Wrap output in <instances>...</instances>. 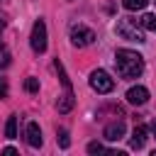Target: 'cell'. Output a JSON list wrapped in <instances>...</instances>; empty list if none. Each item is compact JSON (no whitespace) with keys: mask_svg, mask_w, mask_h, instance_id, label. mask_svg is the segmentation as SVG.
Listing matches in <instances>:
<instances>
[{"mask_svg":"<svg viewBox=\"0 0 156 156\" xmlns=\"http://www.w3.org/2000/svg\"><path fill=\"white\" fill-rule=\"evenodd\" d=\"M2 154H5V156H12V154H17V151H15L12 146H7V149H2Z\"/></svg>","mask_w":156,"mask_h":156,"instance_id":"19","label":"cell"},{"mask_svg":"<svg viewBox=\"0 0 156 156\" xmlns=\"http://www.w3.org/2000/svg\"><path fill=\"white\" fill-rule=\"evenodd\" d=\"M24 90L27 93H39V78H27L24 80Z\"/></svg>","mask_w":156,"mask_h":156,"instance_id":"15","label":"cell"},{"mask_svg":"<svg viewBox=\"0 0 156 156\" xmlns=\"http://www.w3.org/2000/svg\"><path fill=\"white\" fill-rule=\"evenodd\" d=\"M71 44L76 46V49H83V46H90L93 41H95V32L90 29V27H85V24H73L71 27Z\"/></svg>","mask_w":156,"mask_h":156,"instance_id":"5","label":"cell"},{"mask_svg":"<svg viewBox=\"0 0 156 156\" xmlns=\"http://www.w3.org/2000/svg\"><path fill=\"white\" fill-rule=\"evenodd\" d=\"M115 32H117V37H122L127 41H139V44L146 41L144 39V27L132 17H119L117 24H115Z\"/></svg>","mask_w":156,"mask_h":156,"instance_id":"2","label":"cell"},{"mask_svg":"<svg viewBox=\"0 0 156 156\" xmlns=\"http://www.w3.org/2000/svg\"><path fill=\"white\" fill-rule=\"evenodd\" d=\"M7 63H10V51L5 44H0V68H5Z\"/></svg>","mask_w":156,"mask_h":156,"instance_id":"16","label":"cell"},{"mask_svg":"<svg viewBox=\"0 0 156 156\" xmlns=\"http://www.w3.org/2000/svg\"><path fill=\"white\" fill-rule=\"evenodd\" d=\"M149 100V90L144 88V85H132L129 90H127V102H132V105H144Z\"/></svg>","mask_w":156,"mask_h":156,"instance_id":"6","label":"cell"},{"mask_svg":"<svg viewBox=\"0 0 156 156\" xmlns=\"http://www.w3.org/2000/svg\"><path fill=\"white\" fill-rule=\"evenodd\" d=\"M102 136H105L107 141H119V139L124 136V122H122V119H119V122H110V124L105 127Z\"/></svg>","mask_w":156,"mask_h":156,"instance_id":"7","label":"cell"},{"mask_svg":"<svg viewBox=\"0 0 156 156\" xmlns=\"http://www.w3.org/2000/svg\"><path fill=\"white\" fill-rule=\"evenodd\" d=\"M2 29H5V20H0V34H2Z\"/></svg>","mask_w":156,"mask_h":156,"instance_id":"21","label":"cell"},{"mask_svg":"<svg viewBox=\"0 0 156 156\" xmlns=\"http://www.w3.org/2000/svg\"><path fill=\"white\" fill-rule=\"evenodd\" d=\"M146 2H149V0H122V5H124V10H129V12H136V10H144V7H146Z\"/></svg>","mask_w":156,"mask_h":156,"instance_id":"12","label":"cell"},{"mask_svg":"<svg viewBox=\"0 0 156 156\" xmlns=\"http://www.w3.org/2000/svg\"><path fill=\"white\" fill-rule=\"evenodd\" d=\"M73 102H76V98H73V90H66V93L58 98V102H56V110H58L61 115H66V112H71V110H73Z\"/></svg>","mask_w":156,"mask_h":156,"instance_id":"10","label":"cell"},{"mask_svg":"<svg viewBox=\"0 0 156 156\" xmlns=\"http://www.w3.org/2000/svg\"><path fill=\"white\" fill-rule=\"evenodd\" d=\"M29 44H32V51H34V54H44V51H46V22H44V20H37V22L32 24Z\"/></svg>","mask_w":156,"mask_h":156,"instance_id":"4","label":"cell"},{"mask_svg":"<svg viewBox=\"0 0 156 156\" xmlns=\"http://www.w3.org/2000/svg\"><path fill=\"white\" fill-rule=\"evenodd\" d=\"M5 136H7V139H15V136H17V115H10V117H7Z\"/></svg>","mask_w":156,"mask_h":156,"instance_id":"11","label":"cell"},{"mask_svg":"<svg viewBox=\"0 0 156 156\" xmlns=\"http://www.w3.org/2000/svg\"><path fill=\"white\" fill-rule=\"evenodd\" d=\"M115 63H117V73L122 78H139L144 71V56L132 49H117Z\"/></svg>","mask_w":156,"mask_h":156,"instance_id":"1","label":"cell"},{"mask_svg":"<svg viewBox=\"0 0 156 156\" xmlns=\"http://www.w3.org/2000/svg\"><path fill=\"white\" fill-rule=\"evenodd\" d=\"M139 24H141L144 29H151V32H156V12H149V15H144V17L139 20Z\"/></svg>","mask_w":156,"mask_h":156,"instance_id":"13","label":"cell"},{"mask_svg":"<svg viewBox=\"0 0 156 156\" xmlns=\"http://www.w3.org/2000/svg\"><path fill=\"white\" fill-rule=\"evenodd\" d=\"M56 141H58V146H61V149H68V146H71L68 132H66V129H58V132H56Z\"/></svg>","mask_w":156,"mask_h":156,"instance_id":"14","label":"cell"},{"mask_svg":"<svg viewBox=\"0 0 156 156\" xmlns=\"http://www.w3.org/2000/svg\"><path fill=\"white\" fill-rule=\"evenodd\" d=\"M151 134H154V136H156V117H154V119H151Z\"/></svg>","mask_w":156,"mask_h":156,"instance_id":"20","label":"cell"},{"mask_svg":"<svg viewBox=\"0 0 156 156\" xmlns=\"http://www.w3.org/2000/svg\"><path fill=\"white\" fill-rule=\"evenodd\" d=\"M2 98H7V80L5 78H0V100Z\"/></svg>","mask_w":156,"mask_h":156,"instance_id":"18","label":"cell"},{"mask_svg":"<svg viewBox=\"0 0 156 156\" xmlns=\"http://www.w3.org/2000/svg\"><path fill=\"white\" fill-rule=\"evenodd\" d=\"M146 144V127L144 124H136L134 132H132V139H129V146L132 149H141Z\"/></svg>","mask_w":156,"mask_h":156,"instance_id":"9","label":"cell"},{"mask_svg":"<svg viewBox=\"0 0 156 156\" xmlns=\"http://www.w3.org/2000/svg\"><path fill=\"white\" fill-rule=\"evenodd\" d=\"M154 156H156V151H154Z\"/></svg>","mask_w":156,"mask_h":156,"instance_id":"22","label":"cell"},{"mask_svg":"<svg viewBox=\"0 0 156 156\" xmlns=\"http://www.w3.org/2000/svg\"><path fill=\"white\" fill-rule=\"evenodd\" d=\"M27 144H29L32 149H39V146L44 144V139H41V129H39L37 122H29V124H27Z\"/></svg>","mask_w":156,"mask_h":156,"instance_id":"8","label":"cell"},{"mask_svg":"<svg viewBox=\"0 0 156 156\" xmlns=\"http://www.w3.org/2000/svg\"><path fill=\"white\" fill-rule=\"evenodd\" d=\"M68 2H71V0H68Z\"/></svg>","mask_w":156,"mask_h":156,"instance_id":"23","label":"cell"},{"mask_svg":"<svg viewBox=\"0 0 156 156\" xmlns=\"http://www.w3.org/2000/svg\"><path fill=\"white\" fill-rule=\"evenodd\" d=\"M102 151H105V146L100 141H90L88 144V154H102Z\"/></svg>","mask_w":156,"mask_h":156,"instance_id":"17","label":"cell"},{"mask_svg":"<svg viewBox=\"0 0 156 156\" xmlns=\"http://www.w3.org/2000/svg\"><path fill=\"white\" fill-rule=\"evenodd\" d=\"M88 83H90V88H93L98 95H107V93H112V90H115V80H112V78H110V73H107V71H102V68H95V71L90 73Z\"/></svg>","mask_w":156,"mask_h":156,"instance_id":"3","label":"cell"}]
</instances>
